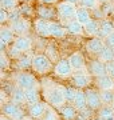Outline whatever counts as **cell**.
<instances>
[{"label": "cell", "instance_id": "8d00e7d4", "mask_svg": "<svg viewBox=\"0 0 114 120\" xmlns=\"http://www.w3.org/2000/svg\"><path fill=\"white\" fill-rule=\"evenodd\" d=\"M106 75L110 76L111 79H114V61L106 63Z\"/></svg>", "mask_w": 114, "mask_h": 120}, {"label": "cell", "instance_id": "7402d4cb", "mask_svg": "<svg viewBox=\"0 0 114 120\" xmlns=\"http://www.w3.org/2000/svg\"><path fill=\"white\" fill-rule=\"evenodd\" d=\"M32 57H34V55L31 56L28 52H27V53H23L19 59H16V67H18L20 71L32 68Z\"/></svg>", "mask_w": 114, "mask_h": 120}, {"label": "cell", "instance_id": "6da1fadb", "mask_svg": "<svg viewBox=\"0 0 114 120\" xmlns=\"http://www.w3.org/2000/svg\"><path fill=\"white\" fill-rule=\"evenodd\" d=\"M43 95L46 103L55 109H61L63 105L67 104L65 94H63V86H57L55 83L43 86Z\"/></svg>", "mask_w": 114, "mask_h": 120}, {"label": "cell", "instance_id": "e0dca14e", "mask_svg": "<svg viewBox=\"0 0 114 120\" xmlns=\"http://www.w3.org/2000/svg\"><path fill=\"white\" fill-rule=\"evenodd\" d=\"M50 34L54 39H65L67 36V30L65 26H62L58 22H50Z\"/></svg>", "mask_w": 114, "mask_h": 120}, {"label": "cell", "instance_id": "4316f807", "mask_svg": "<svg viewBox=\"0 0 114 120\" xmlns=\"http://www.w3.org/2000/svg\"><path fill=\"white\" fill-rule=\"evenodd\" d=\"M55 13H57V9L51 8V7H46V5H42L39 8L36 9V15L39 19H46V20H50V19H53L55 16ZM51 22V20H50Z\"/></svg>", "mask_w": 114, "mask_h": 120}, {"label": "cell", "instance_id": "b9f144b4", "mask_svg": "<svg viewBox=\"0 0 114 120\" xmlns=\"http://www.w3.org/2000/svg\"><path fill=\"white\" fill-rule=\"evenodd\" d=\"M0 120H12V119H9V117H7V116L1 115V117H0Z\"/></svg>", "mask_w": 114, "mask_h": 120}, {"label": "cell", "instance_id": "5b68a950", "mask_svg": "<svg viewBox=\"0 0 114 120\" xmlns=\"http://www.w3.org/2000/svg\"><path fill=\"white\" fill-rule=\"evenodd\" d=\"M1 112L3 115L9 117L12 120H23L26 116H24V111L22 109V107L19 104L13 103V101H7V103H3L1 105Z\"/></svg>", "mask_w": 114, "mask_h": 120}, {"label": "cell", "instance_id": "7a4b0ae2", "mask_svg": "<svg viewBox=\"0 0 114 120\" xmlns=\"http://www.w3.org/2000/svg\"><path fill=\"white\" fill-rule=\"evenodd\" d=\"M13 80L15 86L20 87L23 90H31V88H38L39 90V82L32 73L26 71H19L13 73Z\"/></svg>", "mask_w": 114, "mask_h": 120}, {"label": "cell", "instance_id": "9a60e30c", "mask_svg": "<svg viewBox=\"0 0 114 120\" xmlns=\"http://www.w3.org/2000/svg\"><path fill=\"white\" fill-rule=\"evenodd\" d=\"M12 45L19 52H22V53H27V52L31 51V48H32V40H31L28 36H18V38L15 39V41L12 43Z\"/></svg>", "mask_w": 114, "mask_h": 120}, {"label": "cell", "instance_id": "44dd1931", "mask_svg": "<svg viewBox=\"0 0 114 120\" xmlns=\"http://www.w3.org/2000/svg\"><path fill=\"white\" fill-rule=\"evenodd\" d=\"M66 30L69 34L71 35H83L85 34V26L83 24H81L78 20H71V22L66 23Z\"/></svg>", "mask_w": 114, "mask_h": 120}, {"label": "cell", "instance_id": "603a6c76", "mask_svg": "<svg viewBox=\"0 0 114 120\" xmlns=\"http://www.w3.org/2000/svg\"><path fill=\"white\" fill-rule=\"evenodd\" d=\"M99 24H101V22H98L95 19H91L87 24H85V34L87 36H91V38H98Z\"/></svg>", "mask_w": 114, "mask_h": 120}, {"label": "cell", "instance_id": "ee69618b", "mask_svg": "<svg viewBox=\"0 0 114 120\" xmlns=\"http://www.w3.org/2000/svg\"><path fill=\"white\" fill-rule=\"evenodd\" d=\"M101 3H107V1H110V0H99Z\"/></svg>", "mask_w": 114, "mask_h": 120}, {"label": "cell", "instance_id": "e575fe53", "mask_svg": "<svg viewBox=\"0 0 114 120\" xmlns=\"http://www.w3.org/2000/svg\"><path fill=\"white\" fill-rule=\"evenodd\" d=\"M18 7V0H1V8L7 11L16 9Z\"/></svg>", "mask_w": 114, "mask_h": 120}, {"label": "cell", "instance_id": "cb8c5ba5", "mask_svg": "<svg viewBox=\"0 0 114 120\" xmlns=\"http://www.w3.org/2000/svg\"><path fill=\"white\" fill-rule=\"evenodd\" d=\"M11 101L19 104V105L24 104L26 103V91L23 90V88H20V87L15 86V88L11 92Z\"/></svg>", "mask_w": 114, "mask_h": 120}, {"label": "cell", "instance_id": "7c38bea8", "mask_svg": "<svg viewBox=\"0 0 114 120\" xmlns=\"http://www.w3.org/2000/svg\"><path fill=\"white\" fill-rule=\"evenodd\" d=\"M69 60H70V64L73 67L74 71H86L87 69V65H86V59L85 56L81 53V52H74L69 56Z\"/></svg>", "mask_w": 114, "mask_h": 120}, {"label": "cell", "instance_id": "3957f363", "mask_svg": "<svg viewBox=\"0 0 114 120\" xmlns=\"http://www.w3.org/2000/svg\"><path fill=\"white\" fill-rule=\"evenodd\" d=\"M54 67L55 65L53 64V60L47 55L38 53V55H34V57H32V69L35 71V73L46 75L50 71H53Z\"/></svg>", "mask_w": 114, "mask_h": 120}, {"label": "cell", "instance_id": "8992f818", "mask_svg": "<svg viewBox=\"0 0 114 120\" xmlns=\"http://www.w3.org/2000/svg\"><path fill=\"white\" fill-rule=\"evenodd\" d=\"M71 84L77 88V90H83L87 88L91 83V76L89 71H74V73L71 75Z\"/></svg>", "mask_w": 114, "mask_h": 120}, {"label": "cell", "instance_id": "9c48e42d", "mask_svg": "<svg viewBox=\"0 0 114 120\" xmlns=\"http://www.w3.org/2000/svg\"><path fill=\"white\" fill-rule=\"evenodd\" d=\"M54 72L57 76L65 79V77H71V75L74 73V69L71 67L69 59H61L54 67Z\"/></svg>", "mask_w": 114, "mask_h": 120}, {"label": "cell", "instance_id": "30bf717a", "mask_svg": "<svg viewBox=\"0 0 114 120\" xmlns=\"http://www.w3.org/2000/svg\"><path fill=\"white\" fill-rule=\"evenodd\" d=\"M105 47H106L105 40L101 39V38H91V39H89V41L86 43V45H85L86 51H87L91 56H98Z\"/></svg>", "mask_w": 114, "mask_h": 120}, {"label": "cell", "instance_id": "ab89813d", "mask_svg": "<svg viewBox=\"0 0 114 120\" xmlns=\"http://www.w3.org/2000/svg\"><path fill=\"white\" fill-rule=\"evenodd\" d=\"M103 40H105V44L107 45V47L114 48V32H113V34H110L109 36H107V38H105Z\"/></svg>", "mask_w": 114, "mask_h": 120}, {"label": "cell", "instance_id": "d6a6232c", "mask_svg": "<svg viewBox=\"0 0 114 120\" xmlns=\"http://www.w3.org/2000/svg\"><path fill=\"white\" fill-rule=\"evenodd\" d=\"M101 100L102 104L111 105L114 100V91H101Z\"/></svg>", "mask_w": 114, "mask_h": 120}, {"label": "cell", "instance_id": "4fadbf2b", "mask_svg": "<svg viewBox=\"0 0 114 120\" xmlns=\"http://www.w3.org/2000/svg\"><path fill=\"white\" fill-rule=\"evenodd\" d=\"M34 30L40 38H51L50 34V20L46 19H36L34 22Z\"/></svg>", "mask_w": 114, "mask_h": 120}, {"label": "cell", "instance_id": "484cf974", "mask_svg": "<svg viewBox=\"0 0 114 120\" xmlns=\"http://www.w3.org/2000/svg\"><path fill=\"white\" fill-rule=\"evenodd\" d=\"M78 111H83L87 108V101H86V94H85V91H81L78 90L77 91V96H75V100L74 103H73Z\"/></svg>", "mask_w": 114, "mask_h": 120}, {"label": "cell", "instance_id": "1f68e13d", "mask_svg": "<svg viewBox=\"0 0 114 120\" xmlns=\"http://www.w3.org/2000/svg\"><path fill=\"white\" fill-rule=\"evenodd\" d=\"M99 0H81L79 1V7H85V8L90 9V11H95L99 7Z\"/></svg>", "mask_w": 114, "mask_h": 120}, {"label": "cell", "instance_id": "83f0119b", "mask_svg": "<svg viewBox=\"0 0 114 120\" xmlns=\"http://www.w3.org/2000/svg\"><path fill=\"white\" fill-rule=\"evenodd\" d=\"M26 91V104L32 105L40 101V94L38 88H31V90H24Z\"/></svg>", "mask_w": 114, "mask_h": 120}, {"label": "cell", "instance_id": "7bdbcfd3", "mask_svg": "<svg viewBox=\"0 0 114 120\" xmlns=\"http://www.w3.org/2000/svg\"><path fill=\"white\" fill-rule=\"evenodd\" d=\"M23 120H34V119H32L31 116H26V117H24V119H23Z\"/></svg>", "mask_w": 114, "mask_h": 120}, {"label": "cell", "instance_id": "74e56055", "mask_svg": "<svg viewBox=\"0 0 114 120\" xmlns=\"http://www.w3.org/2000/svg\"><path fill=\"white\" fill-rule=\"evenodd\" d=\"M8 53H9V57H13V59H19V57H20V56L23 55L22 52H19L18 49H16V48L13 47V45H12L11 48H9Z\"/></svg>", "mask_w": 114, "mask_h": 120}, {"label": "cell", "instance_id": "ac0fdd59", "mask_svg": "<svg viewBox=\"0 0 114 120\" xmlns=\"http://www.w3.org/2000/svg\"><path fill=\"white\" fill-rule=\"evenodd\" d=\"M95 84L99 88V91H114V79H111L107 75L95 77Z\"/></svg>", "mask_w": 114, "mask_h": 120}, {"label": "cell", "instance_id": "277c9868", "mask_svg": "<svg viewBox=\"0 0 114 120\" xmlns=\"http://www.w3.org/2000/svg\"><path fill=\"white\" fill-rule=\"evenodd\" d=\"M77 5L69 1H59L57 4V15L61 19V22H63L65 24L71 20H75V15H77Z\"/></svg>", "mask_w": 114, "mask_h": 120}, {"label": "cell", "instance_id": "f6af8a7d", "mask_svg": "<svg viewBox=\"0 0 114 120\" xmlns=\"http://www.w3.org/2000/svg\"><path fill=\"white\" fill-rule=\"evenodd\" d=\"M111 105H113V108H114V100H113V104H111Z\"/></svg>", "mask_w": 114, "mask_h": 120}, {"label": "cell", "instance_id": "8fae6325", "mask_svg": "<svg viewBox=\"0 0 114 120\" xmlns=\"http://www.w3.org/2000/svg\"><path fill=\"white\" fill-rule=\"evenodd\" d=\"M87 71L89 73L94 77H99V76H105L106 75V64L102 63L101 60L94 59L91 60L87 65Z\"/></svg>", "mask_w": 114, "mask_h": 120}, {"label": "cell", "instance_id": "f1b7e54d", "mask_svg": "<svg viewBox=\"0 0 114 120\" xmlns=\"http://www.w3.org/2000/svg\"><path fill=\"white\" fill-rule=\"evenodd\" d=\"M97 59L101 60L102 63H105V64L106 63H110V61H114V48L106 45V47L102 49L101 53L97 56Z\"/></svg>", "mask_w": 114, "mask_h": 120}, {"label": "cell", "instance_id": "d4e9b609", "mask_svg": "<svg viewBox=\"0 0 114 120\" xmlns=\"http://www.w3.org/2000/svg\"><path fill=\"white\" fill-rule=\"evenodd\" d=\"M114 32V24L110 20H102L99 24V32H98V38L105 39L107 38L110 34Z\"/></svg>", "mask_w": 114, "mask_h": 120}, {"label": "cell", "instance_id": "f546056e", "mask_svg": "<svg viewBox=\"0 0 114 120\" xmlns=\"http://www.w3.org/2000/svg\"><path fill=\"white\" fill-rule=\"evenodd\" d=\"M98 115H99V119L102 120H114V108L113 105H102L99 109H98Z\"/></svg>", "mask_w": 114, "mask_h": 120}, {"label": "cell", "instance_id": "836d02e7", "mask_svg": "<svg viewBox=\"0 0 114 120\" xmlns=\"http://www.w3.org/2000/svg\"><path fill=\"white\" fill-rule=\"evenodd\" d=\"M40 120H59V116H58L55 108H53L51 105H48L47 111H46V113H44V116Z\"/></svg>", "mask_w": 114, "mask_h": 120}, {"label": "cell", "instance_id": "d590c367", "mask_svg": "<svg viewBox=\"0 0 114 120\" xmlns=\"http://www.w3.org/2000/svg\"><path fill=\"white\" fill-rule=\"evenodd\" d=\"M0 67H1V71H5V69L9 68V59L7 57L5 51H1V56H0Z\"/></svg>", "mask_w": 114, "mask_h": 120}, {"label": "cell", "instance_id": "52a82bcc", "mask_svg": "<svg viewBox=\"0 0 114 120\" xmlns=\"http://www.w3.org/2000/svg\"><path fill=\"white\" fill-rule=\"evenodd\" d=\"M86 94V101H87V108L91 111H98L103 105L101 100V91H97L94 88H89L85 91Z\"/></svg>", "mask_w": 114, "mask_h": 120}, {"label": "cell", "instance_id": "d6986e66", "mask_svg": "<svg viewBox=\"0 0 114 120\" xmlns=\"http://www.w3.org/2000/svg\"><path fill=\"white\" fill-rule=\"evenodd\" d=\"M91 11L85 7H78L77 8V15H75V20H78L81 24H87L90 20H91Z\"/></svg>", "mask_w": 114, "mask_h": 120}, {"label": "cell", "instance_id": "5bb4252c", "mask_svg": "<svg viewBox=\"0 0 114 120\" xmlns=\"http://www.w3.org/2000/svg\"><path fill=\"white\" fill-rule=\"evenodd\" d=\"M48 104L44 103V101H39L36 104H32V105H28V113L34 120H40L44 116L46 111H47Z\"/></svg>", "mask_w": 114, "mask_h": 120}, {"label": "cell", "instance_id": "bcb514c9", "mask_svg": "<svg viewBox=\"0 0 114 120\" xmlns=\"http://www.w3.org/2000/svg\"><path fill=\"white\" fill-rule=\"evenodd\" d=\"M95 120H102V119H95Z\"/></svg>", "mask_w": 114, "mask_h": 120}, {"label": "cell", "instance_id": "4dcf8cb0", "mask_svg": "<svg viewBox=\"0 0 114 120\" xmlns=\"http://www.w3.org/2000/svg\"><path fill=\"white\" fill-rule=\"evenodd\" d=\"M77 88L75 87H63V94H65V98H66L67 104H73L75 100V96H77Z\"/></svg>", "mask_w": 114, "mask_h": 120}, {"label": "cell", "instance_id": "2e32d148", "mask_svg": "<svg viewBox=\"0 0 114 120\" xmlns=\"http://www.w3.org/2000/svg\"><path fill=\"white\" fill-rule=\"evenodd\" d=\"M0 36H1V51H5V48L11 43H13L15 39H16L15 38V32L11 30V27H1Z\"/></svg>", "mask_w": 114, "mask_h": 120}, {"label": "cell", "instance_id": "60d3db41", "mask_svg": "<svg viewBox=\"0 0 114 120\" xmlns=\"http://www.w3.org/2000/svg\"><path fill=\"white\" fill-rule=\"evenodd\" d=\"M65 1H69V3H73V4H79V1H81V0H65Z\"/></svg>", "mask_w": 114, "mask_h": 120}, {"label": "cell", "instance_id": "ba28073f", "mask_svg": "<svg viewBox=\"0 0 114 120\" xmlns=\"http://www.w3.org/2000/svg\"><path fill=\"white\" fill-rule=\"evenodd\" d=\"M9 27L15 32V35H18V36H27V34L30 32L31 24L28 22V19H26V17H19V19H15L11 23Z\"/></svg>", "mask_w": 114, "mask_h": 120}, {"label": "cell", "instance_id": "f35d334b", "mask_svg": "<svg viewBox=\"0 0 114 120\" xmlns=\"http://www.w3.org/2000/svg\"><path fill=\"white\" fill-rule=\"evenodd\" d=\"M9 11H7V9H3V8H1V9H0V22H1V24H3V23H5V22H7V20H8V19H9Z\"/></svg>", "mask_w": 114, "mask_h": 120}, {"label": "cell", "instance_id": "ffe728a7", "mask_svg": "<svg viewBox=\"0 0 114 120\" xmlns=\"http://www.w3.org/2000/svg\"><path fill=\"white\" fill-rule=\"evenodd\" d=\"M61 115L65 120H75L78 117V109L73 104H66L61 108Z\"/></svg>", "mask_w": 114, "mask_h": 120}]
</instances>
